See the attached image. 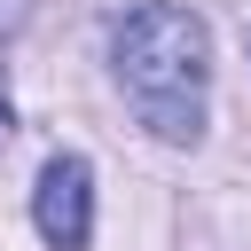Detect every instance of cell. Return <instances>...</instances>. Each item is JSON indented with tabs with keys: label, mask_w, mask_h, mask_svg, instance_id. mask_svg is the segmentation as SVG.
Here are the masks:
<instances>
[{
	"label": "cell",
	"mask_w": 251,
	"mask_h": 251,
	"mask_svg": "<svg viewBox=\"0 0 251 251\" xmlns=\"http://www.w3.org/2000/svg\"><path fill=\"white\" fill-rule=\"evenodd\" d=\"M31 220H39V235H47L55 251H86V235H94V165H86L78 149H63V157L39 165Z\"/></svg>",
	"instance_id": "2"
},
{
	"label": "cell",
	"mask_w": 251,
	"mask_h": 251,
	"mask_svg": "<svg viewBox=\"0 0 251 251\" xmlns=\"http://www.w3.org/2000/svg\"><path fill=\"white\" fill-rule=\"evenodd\" d=\"M0 133H8V94H0Z\"/></svg>",
	"instance_id": "4"
},
{
	"label": "cell",
	"mask_w": 251,
	"mask_h": 251,
	"mask_svg": "<svg viewBox=\"0 0 251 251\" xmlns=\"http://www.w3.org/2000/svg\"><path fill=\"white\" fill-rule=\"evenodd\" d=\"M110 71L133 102V118L173 141V149H196L204 141V94H212V31L196 8L180 0H141L118 16L110 31Z\"/></svg>",
	"instance_id": "1"
},
{
	"label": "cell",
	"mask_w": 251,
	"mask_h": 251,
	"mask_svg": "<svg viewBox=\"0 0 251 251\" xmlns=\"http://www.w3.org/2000/svg\"><path fill=\"white\" fill-rule=\"evenodd\" d=\"M24 16H31V0H0V39H16V31H24Z\"/></svg>",
	"instance_id": "3"
}]
</instances>
